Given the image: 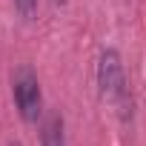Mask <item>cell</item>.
I'll use <instances>...</instances> for the list:
<instances>
[{
  "label": "cell",
  "mask_w": 146,
  "mask_h": 146,
  "mask_svg": "<svg viewBox=\"0 0 146 146\" xmlns=\"http://www.w3.org/2000/svg\"><path fill=\"white\" fill-rule=\"evenodd\" d=\"M12 86H15V103H17L20 117L26 123H35L40 117V112H43V95H40V83L35 78V72L29 66H23L15 75Z\"/></svg>",
  "instance_id": "6da1fadb"
},
{
  "label": "cell",
  "mask_w": 146,
  "mask_h": 146,
  "mask_svg": "<svg viewBox=\"0 0 146 146\" xmlns=\"http://www.w3.org/2000/svg\"><path fill=\"white\" fill-rule=\"evenodd\" d=\"M12 146H17V143H12Z\"/></svg>",
  "instance_id": "8992f818"
},
{
  "label": "cell",
  "mask_w": 146,
  "mask_h": 146,
  "mask_svg": "<svg viewBox=\"0 0 146 146\" xmlns=\"http://www.w3.org/2000/svg\"><path fill=\"white\" fill-rule=\"evenodd\" d=\"M12 3H15V9H17L23 17H32L35 9H37V0H12Z\"/></svg>",
  "instance_id": "277c9868"
},
{
  "label": "cell",
  "mask_w": 146,
  "mask_h": 146,
  "mask_svg": "<svg viewBox=\"0 0 146 146\" xmlns=\"http://www.w3.org/2000/svg\"><path fill=\"white\" fill-rule=\"evenodd\" d=\"M63 143H66V137H63V117L60 115L46 117L43 132H40V146H63Z\"/></svg>",
  "instance_id": "3957f363"
},
{
  "label": "cell",
  "mask_w": 146,
  "mask_h": 146,
  "mask_svg": "<svg viewBox=\"0 0 146 146\" xmlns=\"http://www.w3.org/2000/svg\"><path fill=\"white\" fill-rule=\"evenodd\" d=\"M98 86H100V95L106 100L123 103V98H126V75H123L120 54L115 49H106L100 54V60H98Z\"/></svg>",
  "instance_id": "7a4b0ae2"
},
{
  "label": "cell",
  "mask_w": 146,
  "mask_h": 146,
  "mask_svg": "<svg viewBox=\"0 0 146 146\" xmlns=\"http://www.w3.org/2000/svg\"><path fill=\"white\" fill-rule=\"evenodd\" d=\"M54 3H66V0H54Z\"/></svg>",
  "instance_id": "5b68a950"
}]
</instances>
